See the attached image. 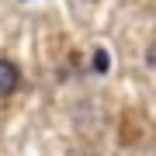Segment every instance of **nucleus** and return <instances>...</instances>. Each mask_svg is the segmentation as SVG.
Instances as JSON below:
<instances>
[{"label":"nucleus","instance_id":"obj_2","mask_svg":"<svg viewBox=\"0 0 156 156\" xmlns=\"http://www.w3.org/2000/svg\"><path fill=\"white\" fill-rule=\"evenodd\" d=\"M94 69H101V73L108 69V56H104V49H97V56H94Z\"/></svg>","mask_w":156,"mask_h":156},{"label":"nucleus","instance_id":"obj_1","mask_svg":"<svg viewBox=\"0 0 156 156\" xmlns=\"http://www.w3.org/2000/svg\"><path fill=\"white\" fill-rule=\"evenodd\" d=\"M17 66L11 59H0V97H7V94H14V87H17Z\"/></svg>","mask_w":156,"mask_h":156}]
</instances>
